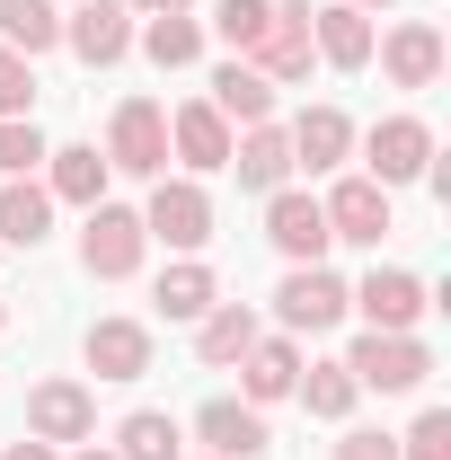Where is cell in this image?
<instances>
[{
	"instance_id": "cell-1",
	"label": "cell",
	"mask_w": 451,
	"mask_h": 460,
	"mask_svg": "<svg viewBox=\"0 0 451 460\" xmlns=\"http://www.w3.org/2000/svg\"><path fill=\"white\" fill-rule=\"evenodd\" d=\"M107 169H124V177H169V107L124 98L115 124H107Z\"/></svg>"
},
{
	"instance_id": "cell-2",
	"label": "cell",
	"mask_w": 451,
	"mask_h": 460,
	"mask_svg": "<svg viewBox=\"0 0 451 460\" xmlns=\"http://www.w3.org/2000/svg\"><path fill=\"white\" fill-rule=\"evenodd\" d=\"M345 372H354V390H416L425 372H434V354L416 337H390V328H363L354 354H345Z\"/></svg>"
},
{
	"instance_id": "cell-3",
	"label": "cell",
	"mask_w": 451,
	"mask_h": 460,
	"mask_svg": "<svg viewBox=\"0 0 451 460\" xmlns=\"http://www.w3.org/2000/svg\"><path fill=\"white\" fill-rule=\"evenodd\" d=\"M142 213H124V204H89V230H80V266L98 275V284H124L133 266H142Z\"/></svg>"
},
{
	"instance_id": "cell-4",
	"label": "cell",
	"mask_w": 451,
	"mask_h": 460,
	"mask_svg": "<svg viewBox=\"0 0 451 460\" xmlns=\"http://www.w3.org/2000/svg\"><path fill=\"white\" fill-rule=\"evenodd\" d=\"M363 160H372V186L425 177V169H434V124H425V115H381L372 142H363Z\"/></svg>"
},
{
	"instance_id": "cell-5",
	"label": "cell",
	"mask_w": 451,
	"mask_h": 460,
	"mask_svg": "<svg viewBox=\"0 0 451 460\" xmlns=\"http://www.w3.org/2000/svg\"><path fill=\"white\" fill-rule=\"evenodd\" d=\"M142 239L204 248V239H213V195H204L195 177H160V186H151V213H142Z\"/></svg>"
},
{
	"instance_id": "cell-6",
	"label": "cell",
	"mask_w": 451,
	"mask_h": 460,
	"mask_svg": "<svg viewBox=\"0 0 451 460\" xmlns=\"http://www.w3.org/2000/svg\"><path fill=\"white\" fill-rule=\"evenodd\" d=\"M310 54H319V45H310V0H275V9H266V36H257L239 62H257V71L283 89V80L310 71Z\"/></svg>"
},
{
	"instance_id": "cell-7",
	"label": "cell",
	"mask_w": 451,
	"mask_h": 460,
	"mask_svg": "<svg viewBox=\"0 0 451 460\" xmlns=\"http://www.w3.org/2000/svg\"><path fill=\"white\" fill-rule=\"evenodd\" d=\"M27 434L36 443H89L98 434V399L80 381H36L27 390Z\"/></svg>"
},
{
	"instance_id": "cell-8",
	"label": "cell",
	"mask_w": 451,
	"mask_h": 460,
	"mask_svg": "<svg viewBox=\"0 0 451 460\" xmlns=\"http://www.w3.org/2000/svg\"><path fill=\"white\" fill-rule=\"evenodd\" d=\"M345 310H363L372 328H390V337H407V328H416V319H425L434 301H425V284H416V275H398V266H372L363 284L345 292Z\"/></svg>"
},
{
	"instance_id": "cell-9",
	"label": "cell",
	"mask_w": 451,
	"mask_h": 460,
	"mask_svg": "<svg viewBox=\"0 0 451 460\" xmlns=\"http://www.w3.org/2000/svg\"><path fill=\"white\" fill-rule=\"evenodd\" d=\"M62 45L89 62V71L124 62V54H133V18H124V0H80V9L62 18Z\"/></svg>"
},
{
	"instance_id": "cell-10",
	"label": "cell",
	"mask_w": 451,
	"mask_h": 460,
	"mask_svg": "<svg viewBox=\"0 0 451 460\" xmlns=\"http://www.w3.org/2000/svg\"><path fill=\"white\" fill-rule=\"evenodd\" d=\"M266 239H275L292 266H319V257H328V213H319V195L275 186V195H266Z\"/></svg>"
},
{
	"instance_id": "cell-11",
	"label": "cell",
	"mask_w": 451,
	"mask_h": 460,
	"mask_svg": "<svg viewBox=\"0 0 451 460\" xmlns=\"http://www.w3.org/2000/svg\"><path fill=\"white\" fill-rule=\"evenodd\" d=\"M319 213H328V239L381 248V239H390V186H372V177H345V186L319 204Z\"/></svg>"
},
{
	"instance_id": "cell-12",
	"label": "cell",
	"mask_w": 451,
	"mask_h": 460,
	"mask_svg": "<svg viewBox=\"0 0 451 460\" xmlns=\"http://www.w3.org/2000/svg\"><path fill=\"white\" fill-rule=\"evenodd\" d=\"M275 310H283V328L319 337V328H337V319H345V284L328 275V266H292L283 292H275Z\"/></svg>"
},
{
	"instance_id": "cell-13",
	"label": "cell",
	"mask_w": 451,
	"mask_h": 460,
	"mask_svg": "<svg viewBox=\"0 0 451 460\" xmlns=\"http://www.w3.org/2000/svg\"><path fill=\"white\" fill-rule=\"evenodd\" d=\"M381 71H390L398 89H434L443 80V27H425V18H407L381 36Z\"/></svg>"
},
{
	"instance_id": "cell-14",
	"label": "cell",
	"mask_w": 451,
	"mask_h": 460,
	"mask_svg": "<svg viewBox=\"0 0 451 460\" xmlns=\"http://www.w3.org/2000/svg\"><path fill=\"white\" fill-rule=\"evenodd\" d=\"M204 107L222 115V124H275V80H266L257 62L230 54L222 71H213V98H204Z\"/></svg>"
},
{
	"instance_id": "cell-15",
	"label": "cell",
	"mask_w": 451,
	"mask_h": 460,
	"mask_svg": "<svg viewBox=\"0 0 451 460\" xmlns=\"http://www.w3.org/2000/svg\"><path fill=\"white\" fill-rule=\"evenodd\" d=\"M89 372L98 381H142L151 372V328L142 319H98L89 328Z\"/></svg>"
},
{
	"instance_id": "cell-16",
	"label": "cell",
	"mask_w": 451,
	"mask_h": 460,
	"mask_svg": "<svg viewBox=\"0 0 451 460\" xmlns=\"http://www.w3.org/2000/svg\"><path fill=\"white\" fill-rule=\"evenodd\" d=\"M230 169L248 195H275L283 177H292V142H283V124H248L239 142H230Z\"/></svg>"
},
{
	"instance_id": "cell-17",
	"label": "cell",
	"mask_w": 451,
	"mask_h": 460,
	"mask_svg": "<svg viewBox=\"0 0 451 460\" xmlns=\"http://www.w3.org/2000/svg\"><path fill=\"white\" fill-rule=\"evenodd\" d=\"M195 434L213 443V460H257L275 434H266V416L257 407H239V399H213L204 416H195Z\"/></svg>"
},
{
	"instance_id": "cell-18",
	"label": "cell",
	"mask_w": 451,
	"mask_h": 460,
	"mask_svg": "<svg viewBox=\"0 0 451 460\" xmlns=\"http://www.w3.org/2000/svg\"><path fill=\"white\" fill-rule=\"evenodd\" d=\"M169 151L186 160V169H230V124L204 107V98H195V107H177V115H169Z\"/></svg>"
},
{
	"instance_id": "cell-19",
	"label": "cell",
	"mask_w": 451,
	"mask_h": 460,
	"mask_svg": "<svg viewBox=\"0 0 451 460\" xmlns=\"http://www.w3.org/2000/svg\"><path fill=\"white\" fill-rule=\"evenodd\" d=\"M310 45H319V54L337 62V71H363V62H372V9H319V18H310Z\"/></svg>"
},
{
	"instance_id": "cell-20",
	"label": "cell",
	"mask_w": 451,
	"mask_h": 460,
	"mask_svg": "<svg viewBox=\"0 0 451 460\" xmlns=\"http://www.w3.org/2000/svg\"><path fill=\"white\" fill-rule=\"evenodd\" d=\"M283 142H292V169H337L345 151H354V124H345L337 107H310Z\"/></svg>"
},
{
	"instance_id": "cell-21",
	"label": "cell",
	"mask_w": 451,
	"mask_h": 460,
	"mask_svg": "<svg viewBox=\"0 0 451 460\" xmlns=\"http://www.w3.org/2000/svg\"><path fill=\"white\" fill-rule=\"evenodd\" d=\"M239 372H248V407H266V399H292L301 354H292V337H257L248 354H239Z\"/></svg>"
},
{
	"instance_id": "cell-22",
	"label": "cell",
	"mask_w": 451,
	"mask_h": 460,
	"mask_svg": "<svg viewBox=\"0 0 451 460\" xmlns=\"http://www.w3.org/2000/svg\"><path fill=\"white\" fill-rule=\"evenodd\" d=\"M0 45H9V54H54L62 45V9L54 0H0Z\"/></svg>"
},
{
	"instance_id": "cell-23",
	"label": "cell",
	"mask_w": 451,
	"mask_h": 460,
	"mask_svg": "<svg viewBox=\"0 0 451 460\" xmlns=\"http://www.w3.org/2000/svg\"><path fill=\"white\" fill-rule=\"evenodd\" d=\"M45 222H54V195H45L36 177H9V186H0V239H9V248H36Z\"/></svg>"
},
{
	"instance_id": "cell-24",
	"label": "cell",
	"mask_w": 451,
	"mask_h": 460,
	"mask_svg": "<svg viewBox=\"0 0 451 460\" xmlns=\"http://www.w3.org/2000/svg\"><path fill=\"white\" fill-rule=\"evenodd\" d=\"M45 160H54V186H45L54 204H107V160H98L89 142H71V151H45Z\"/></svg>"
},
{
	"instance_id": "cell-25",
	"label": "cell",
	"mask_w": 451,
	"mask_h": 460,
	"mask_svg": "<svg viewBox=\"0 0 451 460\" xmlns=\"http://www.w3.org/2000/svg\"><path fill=\"white\" fill-rule=\"evenodd\" d=\"M177 452H186V434H177V416H160V407H133L115 425V460H177Z\"/></svg>"
},
{
	"instance_id": "cell-26",
	"label": "cell",
	"mask_w": 451,
	"mask_h": 460,
	"mask_svg": "<svg viewBox=\"0 0 451 460\" xmlns=\"http://www.w3.org/2000/svg\"><path fill=\"white\" fill-rule=\"evenodd\" d=\"M142 54L160 62V71H186V62H204V27H195L186 9H151V27H142Z\"/></svg>"
},
{
	"instance_id": "cell-27",
	"label": "cell",
	"mask_w": 451,
	"mask_h": 460,
	"mask_svg": "<svg viewBox=\"0 0 451 460\" xmlns=\"http://www.w3.org/2000/svg\"><path fill=\"white\" fill-rule=\"evenodd\" d=\"M248 345H257V310H248V301L204 310V328H195V354H204V363H239Z\"/></svg>"
},
{
	"instance_id": "cell-28",
	"label": "cell",
	"mask_w": 451,
	"mask_h": 460,
	"mask_svg": "<svg viewBox=\"0 0 451 460\" xmlns=\"http://www.w3.org/2000/svg\"><path fill=\"white\" fill-rule=\"evenodd\" d=\"M213 301H222L213 266H169V275H160V310H169V319H204Z\"/></svg>"
},
{
	"instance_id": "cell-29",
	"label": "cell",
	"mask_w": 451,
	"mask_h": 460,
	"mask_svg": "<svg viewBox=\"0 0 451 460\" xmlns=\"http://www.w3.org/2000/svg\"><path fill=\"white\" fill-rule=\"evenodd\" d=\"M292 390H301V407H310V416H328V425H337L345 407H354V372H345V363H310Z\"/></svg>"
},
{
	"instance_id": "cell-30",
	"label": "cell",
	"mask_w": 451,
	"mask_h": 460,
	"mask_svg": "<svg viewBox=\"0 0 451 460\" xmlns=\"http://www.w3.org/2000/svg\"><path fill=\"white\" fill-rule=\"evenodd\" d=\"M266 9H275V0H222V9H213V36H222L230 54H248V45L266 36Z\"/></svg>"
},
{
	"instance_id": "cell-31",
	"label": "cell",
	"mask_w": 451,
	"mask_h": 460,
	"mask_svg": "<svg viewBox=\"0 0 451 460\" xmlns=\"http://www.w3.org/2000/svg\"><path fill=\"white\" fill-rule=\"evenodd\" d=\"M398 460H451V407H425V416L398 434Z\"/></svg>"
},
{
	"instance_id": "cell-32",
	"label": "cell",
	"mask_w": 451,
	"mask_h": 460,
	"mask_svg": "<svg viewBox=\"0 0 451 460\" xmlns=\"http://www.w3.org/2000/svg\"><path fill=\"white\" fill-rule=\"evenodd\" d=\"M36 160H45V133L27 115H0V177H27Z\"/></svg>"
},
{
	"instance_id": "cell-33",
	"label": "cell",
	"mask_w": 451,
	"mask_h": 460,
	"mask_svg": "<svg viewBox=\"0 0 451 460\" xmlns=\"http://www.w3.org/2000/svg\"><path fill=\"white\" fill-rule=\"evenodd\" d=\"M27 107H36V62L0 45V115H27Z\"/></svg>"
},
{
	"instance_id": "cell-34",
	"label": "cell",
	"mask_w": 451,
	"mask_h": 460,
	"mask_svg": "<svg viewBox=\"0 0 451 460\" xmlns=\"http://www.w3.org/2000/svg\"><path fill=\"white\" fill-rule=\"evenodd\" d=\"M337 460H398V434H345Z\"/></svg>"
},
{
	"instance_id": "cell-35",
	"label": "cell",
	"mask_w": 451,
	"mask_h": 460,
	"mask_svg": "<svg viewBox=\"0 0 451 460\" xmlns=\"http://www.w3.org/2000/svg\"><path fill=\"white\" fill-rule=\"evenodd\" d=\"M0 460H54V443H36V434H18V443H9Z\"/></svg>"
},
{
	"instance_id": "cell-36",
	"label": "cell",
	"mask_w": 451,
	"mask_h": 460,
	"mask_svg": "<svg viewBox=\"0 0 451 460\" xmlns=\"http://www.w3.org/2000/svg\"><path fill=\"white\" fill-rule=\"evenodd\" d=\"M124 9H186V0H124Z\"/></svg>"
},
{
	"instance_id": "cell-37",
	"label": "cell",
	"mask_w": 451,
	"mask_h": 460,
	"mask_svg": "<svg viewBox=\"0 0 451 460\" xmlns=\"http://www.w3.org/2000/svg\"><path fill=\"white\" fill-rule=\"evenodd\" d=\"M345 9H390V0H345Z\"/></svg>"
},
{
	"instance_id": "cell-38",
	"label": "cell",
	"mask_w": 451,
	"mask_h": 460,
	"mask_svg": "<svg viewBox=\"0 0 451 460\" xmlns=\"http://www.w3.org/2000/svg\"><path fill=\"white\" fill-rule=\"evenodd\" d=\"M80 460H115V452H80Z\"/></svg>"
},
{
	"instance_id": "cell-39",
	"label": "cell",
	"mask_w": 451,
	"mask_h": 460,
	"mask_svg": "<svg viewBox=\"0 0 451 460\" xmlns=\"http://www.w3.org/2000/svg\"><path fill=\"white\" fill-rule=\"evenodd\" d=\"M0 328H9V310H0Z\"/></svg>"
}]
</instances>
